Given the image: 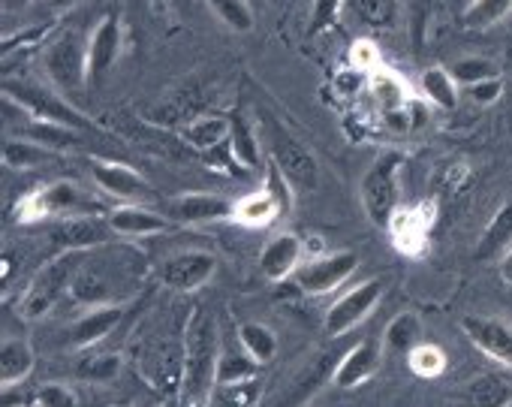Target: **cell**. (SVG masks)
I'll use <instances>...</instances> for the list:
<instances>
[{"label": "cell", "mask_w": 512, "mask_h": 407, "mask_svg": "<svg viewBox=\"0 0 512 407\" xmlns=\"http://www.w3.org/2000/svg\"><path fill=\"white\" fill-rule=\"evenodd\" d=\"M112 227L109 218L100 215H73L64 218L55 230H52V242L58 251H94V248H106L112 239Z\"/></svg>", "instance_id": "obj_13"}, {"label": "cell", "mask_w": 512, "mask_h": 407, "mask_svg": "<svg viewBox=\"0 0 512 407\" xmlns=\"http://www.w3.org/2000/svg\"><path fill=\"white\" fill-rule=\"evenodd\" d=\"M121 43H124L121 19L115 13L103 16L88 37V82L91 85H100L112 73V67L121 58Z\"/></svg>", "instance_id": "obj_10"}, {"label": "cell", "mask_w": 512, "mask_h": 407, "mask_svg": "<svg viewBox=\"0 0 512 407\" xmlns=\"http://www.w3.org/2000/svg\"><path fill=\"white\" fill-rule=\"evenodd\" d=\"M214 272H217V257L214 254H208V251H181V254H172L160 266V281L169 290L193 293V290L205 287Z\"/></svg>", "instance_id": "obj_11"}, {"label": "cell", "mask_w": 512, "mask_h": 407, "mask_svg": "<svg viewBox=\"0 0 512 407\" xmlns=\"http://www.w3.org/2000/svg\"><path fill=\"white\" fill-rule=\"evenodd\" d=\"M260 362L253 356L244 353V347H232L226 353H220V362H217V383H241V380H253L260 377Z\"/></svg>", "instance_id": "obj_31"}, {"label": "cell", "mask_w": 512, "mask_h": 407, "mask_svg": "<svg viewBox=\"0 0 512 407\" xmlns=\"http://www.w3.org/2000/svg\"><path fill=\"white\" fill-rule=\"evenodd\" d=\"M88 251H58V257H52L31 281L28 293L22 296V305H19V314L25 320H40L46 317L55 302L73 290V281H76V272L79 266L85 263Z\"/></svg>", "instance_id": "obj_2"}, {"label": "cell", "mask_w": 512, "mask_h": 407, "mask_svg": "<svg viewBox=\"0 0 512 407\" xmlns=\"http://www.w3.org/2000/svg\"><path fill=\"white\" fill-rule=\"evenodd\" d=\"M25 139H34L52 151H64V148H76L79 145V130H70V127H61V124H49V121H37L31 118L25 127H22Z\"/></svg>", "instance_id": "obj_32"}, {"label": "cell", "mask_w": 512, "mask_h": 407, "mask_svg": "<svg viewBox=\"0 0 512 407\" xmlns=\"http://www.w3.org/2000/svg\"><path fill=\"white\" fill-rule=\"evenodd\" d=\"M229 145L238 163L244 166H260V139L250 130V124L244 118H232V130H229Z\"/></svg>", "instance_id": "obj_34"}, {"label": "cell", "mask_w": 512, "mask_h": 407, "mask_svg": "<svg viewBox=\"0 0 512 407\" xmlns=\"http://www.w3.org/2000/svg\"><path fill=\"white\" fill-rule=\"evenodd\" d=\"M497 269H500L503 284H509V287H512V248L500 257V266H497Z\"/></svg>", "instance_id": "obj_42"}, {"label": "cell", "mask_w": 512, "mask_h": 407, "mask_svg": "<svg viewBox=\"0 0 512 407\" xmlns=\"http://www.w3.org/2000/svg\"><path fill=\"white\" fill-rule=\"evenodd\" d=\"M353 10L371 28H392L398 19V0H353Z\"/></svg>", "instance_id": "obj_38"}, {"label": "cell", "mask_w": 512, "mask_h": 407, "mask_svg": "<svg viewBox=\"0 0 512 407\" xmlns=\"http://www.w3.org/2000/svg\"><path fill=\"white\" fill-rule=\"evenodd\" d=\"M238 344L260 365H269L278 356V335L263 323H241L238 326Z\"/></svg>", "instance_id": "obj_27"}, {"label": "cell", "mask_w": 512, "mask_h": 407, "mask_svg": "<svg viewBox=\"0 0 512 407\" xmlns=\"http://www.w3.org/2000/svg\"><path fill=\"white\" fill-rule=\"evenodd\" d=\"M401 166H404L401 151H383V154H377V160L362 175L359 193H362L365 215L374 227H389L395 212H398V196H401L398 172H401Z\"/></svg>", "instance_id": "obj_4"}, {"label": "cell", "mask_w": 512, "mask_h": 407, "mask_svg": "<svg viewBox=\"0 0 512 407\" xmlns=\"http://www.w3.org/2000/svg\"><path fill=\"white\" fill-rule=\"evenodd\" d=\"M407 365H410V371L416 377H440L446 371L449 359H446V353L437 344H425L422 341L419 347H413L407 353Z\"/></svg>", "instance_id": "obj_35"}, {"label": "cell", "mask_w": 512, "mask_h": 407, "mask_svg": "<svg viewBox=\"0 0 512 407\" xmlns=\"http://www.w3.org/2000/svg\"><path fill=\"white\" fill-rule=\"evenodd\" d=\"M419 91L437 109H455L458 106V82L452 79V73L446 67H428L419 76Z\"/></svg>", "instance_id": "obj_25"}, {"label": "cell", "mask_w": 512, "mask_h": 407, "mask_svg": "<svg viewBox=\"0 0 512 407\" xmlns=\"http://www.w3.org/2000/svg\"><path fill=\"white\" fill-rule=\"evenodd\" d=\"M377 368H380V344L374 338H365L344 353V359L332 371V380L338 389H353V386L365 383Z\"/></svg>", "instance_id": "obj_18"}, {"label": "cell", "mask_w": 512, "mask_h": 407, "mask_svg": "<svg viewBox=\"0 0 512 407\" xmlns=\"http://www.w3.org/2000/svg\"><path fill=\"white\" fill-rule=\"evenodd\" d=\"M4 97L25 109L31 118L37 121H49V124H61V127H70V130H79V133H97L100 127L94 124V118L82 115L76 106H70L61 94L49 91L46 85H37V82H13L7 79L4 82Z\"/></svg>", "instance_id": "obj_3"}, {"label": "cell", "mask_w": 512, "mask_h": 407, "mask_svg": "<svg viewBox=\"0 0 512 407\" xmlns=\"http://www.w3.org/2000/svg\"><path fill=\"white\" fill-rule=\"evenodd\" d=\"M121 371V359L115 353H91L85 359H79L76 365V377L88 380V383H109L115 380Z\"/></svg>", "instance_id": "obj_36"}, {"label": "cell", "mask_w": 512, "mask_h": 407, "mask_svg": "<svg viewBox=\"0 0 512 407\" xmlns=\"http://www.w3.org/2000/svg\"><path fill=\"white\" fill-rule=\"evenodd\" d=\"M73 4H76V0H49V7H52L55 13H67Z\"/></svg>", "instance_id": "obj_43"}, {"label": "cell", "mask_w": 512, "mask_h": 407, "mask_svg": "<svg viewBox=\"0 0 512 407\" xmlns=\"http://www.w3.org/2000/svg\"><path fill=\"white\" fill-rule=\"evenodd\" d=\"M383 281L380 278H371V281H362L359 287L347 290L329 311H326V335L329 338H338V335H347L350 329H356L359 323L368 320V314L380 305L383 299Z\"/></svg>", "instance_id": "obj_8"}, {"label": "cell", "mask_w": 512, "mask_h": 407, "mask_svg": "<svg viewBox=\"0 0 512 407\" xmlns=\"http://www.w3.org/2000/svg\"><path fill=\"white\" fill-rule=\"evenodd\" d=\"M464 407H509L512 404V377L488 371L470 380L461 389Z\"/></svg>", "instance_id": "obj_21"}, {"label": "cell", "mask_w": 512, "mask_h": 407, "mask_svg": "<svg viewBox=\"0 0 512 407\" xmlns=\"http://www.w3.org/2000/svg\"><path fill=\"white\" fill-rule=\"evenodd\" d=\"M106 218H109L112 233H115V236H127V239L157 236V233H166V230L175 227V221H172L169 215L142 209V206H136V202H130V206H121V209L109 212Z\"/></svg>", "instance_id": "obj_17"}, {"label": "cell", "mask_w": 512, "mask_h": 407, "mask_svg": "<svg viewBox=\"0 0 512 407\" xmlns=\"http://www.w3.org/2000/svg\"><path fill=\"white\" fill-rule=\"evenodd\" d=\"M121 407H124V404H121Z\"/></svg>", "instance_id": "obj_45"}, {"label": "cell", "mask_w": 512, "mask_h": 407, "mask_svg": "<svg viewBox=\"0 0 512 407\" xmlns=\"http://www.w3.org/2000/svg\"><path fill=\"white\" fill-rule=\"evenodd\" d=\"M37 398H40V407H79L73 389H67L64 383H46Z\"/></svg>", "instance_id": "obj_40"}, {"label": "cell", "mask_w": 512, "mask_h": 407, "mask_svg": "<svg viewBox=\"0 0 512 407\" xmlns=\"http://www.w3.org/2000/svg\"><path fill=\"white\" fill-rule=\"evenodd\" d=\"M169 218L175 224H211L235 218V202L217 193H184L169 202Z\"/></svg>", "instance_id": "obj_14"}, {"label": "cell", "mask_w": 512, "mask_h": 407, "mask_svg": "<svg viewBox=\"0 0 512 407\" xmlns=\"http://www.w3.org/2000/svg\"><path fill=\"white\" fill-rule=\"evenodd\" d=\"M94 172V184L100 190H106L109 196L115 199H124V202H136L142 196H148V184L145 178L130 169L127 163H115V160H94L91 166Z\"/></svg>", "instance_id": "obj_15"}, {"label": "cell", "mask_w": 512, "mask_h": 407, "mask_svg": "<svg viewBox=\"0 0 512 407\" xmlns=\"http://www.w3.org/2000/svg\"><path fill=\"white\" fill-rule=\"evenodd\" d=\"M266 145H269V160L287 175L290 184L314 190L320 184V163L314 151L299 142L278 118H266Z\"/></svg>", "instance_id": "obj_5"}, {"label": "cell", "mask_w": 512, "mask_h": 407, "mask_svg": "<svg viewBox=\"0 0 512 407\" xmlns=\"http://www.w3.org/2000/svg\"><path fill=\"white\" fill-rule=\"evenodd\" d=\"M356 269H359V254L335 251V254H326V257H317V260L299 266L293 281L305 296H326L335 287H341L347 278H353Z\"/></svg>", "instance_id": "obj_9"}, {"label": "cell", "mask_w": 512, "mask_h": 407, "mask_svg": "<svg viewBox=\"0 0 512 407\" xmlns=\"http://www.w3.org/2000/svg\"><path fill=\"white\" fill-rule=\"evenodd\" d=\"M97 202H91L76 184L70 181H55L49 187L34 190L31 196H25L19 202V221L31 224V221H43L52 215L61 218H73V215H94Z\"/></svg>", "instance_id": "obj_6"}, {"label": "cell", "mask_w": 512, "mask_h": 407, "mask_svg": "<svg viewBox=\"0 0 512 407\" xmlns=\"http://www.w3.org/2000/svg\"><path fill=\"white\" fill-rule=\"evenodd\" d=\"M55 157L52 148L34 142V139H25V136H7L4 142V163L10 169H31V166H43Z\"/></svg>", "instance_id": "obj_29"}, {"label": "cell", "mask_w": 512, "mask_h": 407, "mask_svg": "<svg viewBox=\"0 0 512 407\" xmlns=\"http://www.w3.org/2000/svg\"><path fill=\"white\" fill-rule=\"evenodd\" d=\"M34 362H37L34 347L25 338H4V344H0V383H4V392L28 380Z\"/></svg>", "instance_id": "obj_22"}, {"label": "cell", "mask_w": 512, "mask_h": 407, "mask_svg": "<svg viewBox=\"0 0 512 407\" xmlns=\"http://www.w3.org/2000/svg\"><path fill=\"white\" fill-rule=\"evenodd\" d=\"M383 344H386V350L407 356L413 347L422 344V320L413 311H404V314L392 317V323L383 332Z\"/></svg>", "instance_id": "obj_28"}, {"label": "cell", "mask_w": 512, "mask_h": 407, "mask_svg": "<svg viewBox=\"0 0 512 407\" xmlns=\"http://www.w3.org/2000/svg\"><path fill=\"white\" fill-rule=\"evenodd\" d=\"M299 260H302V239L296 233H281L263 248L260 272L278 284V281H287L290 275L299 272Z\"/></svg>", "instance_id": "obj_19"}, {"label": "cell", "mask_w": 512, "mask_h": 407, "mask_svg": "<svg viewBox=\"0 0 512 407\" xmlns=\"http://www.w3.org/2000/svg\"><path fill=\"white\" fill-rule=\"evenodd\" d=\"M43 67L61 91H85L88 82V43L76 31H64L55 43H49L43 55Z\"/></svg>", "instance_id": "obj_7"}, {"label": "cell", "mask_w": 512, "mask_h": 407, "mask_svg": "<svg viewBox=\"0 0 512 407\" xmlns=\"http://www.w3.org/2000/svg\"><path fill=\"white\" fill-rule=\"evenodd\" d=\"M284 212H287L284 202L269 187L256 190V193L235 202V221L244 224V227H266V224L278 221Z\"/></svg>", "instance_id": "obj_23"}, {"label": "cell", "mask_w": 512, "mask_h": 407, "mask_svg": "<svg viewBox=\"0 0 512 407\" xmlns=\"http://www.w3.org/2000/svg\"><path fill=\"white\" fill-rule=\"evenodd\" d=\"M181 401L184 407H205L211 398V389L217 383V329L214 320L199 308L187 320L184 329V344H181Z\"/></svg>", "instance_id": "obj_1"}, {"label": "cell", "mask_w": 512, "mask_h": 407, "mask_svg": "<svg viewBox=\"0 0 512 407\" xmlns=\"http://www.w3.org/2000/svg\"><path fill=\"white\" fill-rule=\"evenodd\" d=\"M121 305H91L67 332V344L76 350H88L100 344L118 323H121Z\"/></svg>", "instance_id": "obj_16"}, {"label": "cell", "mask_w": 512, "mask_h": 407, "mask_svg": "<svg viewBox=\"0 0 512 407\" xmlns=\"http://www.w3.org/2000/svg\"><path fill=\"white\" fill-rule=\"evenodd\" d=\"M232 121L226 115H199L181 130V142L193 151H208L229 139Z\"/></svg>", "instance_id": "obj_24"}, {"label": "cell", "mask_w": 512, "mask_h": 407, "mask_svg": "<svg viewBox=\"0 0 512 407\" xmlns=\"http://www.w3.org/2000/svg\"><path fill=\"white\" fill-rule=\"evenodd\" d=\"M341 7H344V0H314V7H311V22H308V37H320L323 31H329L338 16H341Z\"/></svg>", "instance_id": "obj_39"}, {"label": "cell", "mask_w": 512, "mask_h": 407, "mask_svg": "<svg viewBox=\"0 0 512 407\" xmlns=\"http://www.w3.org/2000/svg\"><path fill=\"white\" fill-rule=\"evenodd\" d=\"M512 13V0H467V7L461 10V22L470 31H485L503 22Z\"/></svg>", "instance_id": "obj_30"}, {"label": "cell", "mask_w": 512, "mask_h": 407, "mask_svg": "<svg viewBox=\"0 0 512 407\" xmlns=\"http://www.w3.org/2000/svg\"><path fill=\"white\" fill-rule=\"evenodd\" d=\"M449 73H452V79H455L458 85H464V88H473V85H479V82H485V79H497V76H500L497 64L488 61V58H458V61L452 64Z\"/></svg>", "instance_id": "obj_37"}, {"label": "cell", "mask_w": 512, "mask_h": 407, "mask_svg": "<svg viewBox=\"0 0 512 407\" xmlns=\"http://www.w3.org/2000/svg\"><path fill=\"white\" fill-rule=\"evenodd\" d=\"M461 332L467 335V341L482 350L488 359L512 368V323L500 320V317H464L461 320Z\"/></svg>", "instance_id": "obj_12"}, {"label": "cell", "mask_w": 512, "mask_h": 407, "mask_svg": "<svg viewBox=\"0 0 512 407\" xmlns=\"http://www.w3.org/2000/svg\"><path fill=\"white\" fill-rule=\"evenodd\" d=\"M467 94H470V100H473V103H479V106H491V103H497V100H500V94H503V79H500V76H497V79H485V82H479V85L467 88Z\"/></svg>", "instance_id": "obj_41"}, {"label": "cell", "mask_w": 512, "mask_h": 407, "mask_svg": "<svg viewBox=\"0 0 512 407\" xmlns=\"http://www.w3.org/2000/svg\"><path fill=\"white\" fill-rule=\"evenodd\" d=\"M263 395V380H241V383H214L205 407H256Z\"/></svg>", "instance_id": "obj_26"}, {"label": "cell", "mask_w": 512, "mask_h": 407, "mask_svg": "<svg viewBox=\"0 0 512 407\" xmlns=\"http://www.w3.org/2000/svg\"><path fill=\"white\" fill-rule=\"evenodd\" d=\"M28 4H31V0H4L7 13H19V10H25Z\"/></svg>", "instance_id": "obj_44"}, {"label": "cell", "mask_w": 512, "mask_h": 407, "mask_svg": "<svg viewBox=\"0 0 512 407\" xmlns=\"http://www.w3.org/2000/svg\"><path fill=\"white\" fill-rule=\"evenodd\" d=\"M205 7L229 28L238 34L253 31V10L247 0H205Z\"/></svg>", "instance_id": "obj_33"}, {"label": "cell", "mask_w": 512, "mask_h": 407, "mask_svg": "<svg viewBox=\"0 0 512 407\" xmlns=\"http://www.w3.org/2000/svg\"><path fill=\"white\" fill-rule=\"evenodd\" d=\"M509 248H512V202H506V206L494 212V218L488 221L485 233L479 236L473 248V260L491 263V260H500Z\"/></svg>", "instance_id": "obj_20"}]
</instances>
